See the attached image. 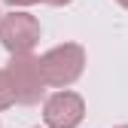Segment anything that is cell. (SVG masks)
I'll return each instance as SVG.
<instances>
[{"mask_svg":"<svg viewBox=\"0 0 128 128\" xmlns=\"http://www.w3.org/2000/svg\"><path fill=\"white\" fill-rule=\"evenodd\" d=\"M116 3H119V6H125V9H128V0H116Z\"/></svg>","mask_w":128,"mask_h":128,"instance_id":"cell-8","label":"cell"},{"mask_svg":"<svg viewBox=\"0 0 128 128\" xmlns=\"http://www.w3.org/2000/svg\"><path fill=\"white\" fill-rule=\"evenodd\" d=\"M40 64H43L46 86L67 88L86 70V49L79 43H61V46H55V49H49L46 55H40Z\"/></svg>","mask_w":128,"mask_h":128,"instance_id":"cell-1","label":"cell"},{"mask_svg":"<svg viewBox=\"0 0 128 128\" xmlns=\"http://www.w3.org/2000/svg\"><path fill=\"white\" fill-rule=\"evenodd\" d=\"M86 119V101L76 92L61 88L43 101V122L46 128H76Z\"/></svg>","mask_w":128,"mask_h":128,"instance_id":"cell-4","label":"cell"},{"mask_svg":"<svg viewBox=\"0 0 128 128\" xmlns=\"http://www.w3.org/2000/svg\"><path fill=\"white\" fill-rule=\"evenodd\" d=\"M12 104H18V94H15L12 76H9V70H0V110H9Z\"/></svg>","mask_w":128,"mask_h":128,"instance_id":"cell-5","label":"cell"},{"mask_svg":"<svg viewBox=\"0 0 128 128\" xmlns=\"http://www.w3.org/2000/svg\"><path fill=\"white\" fill-rule=\"evenodd\" d=\"M0 18H3V15H0Z\"/></svg>","mask_w":128,"mask_h":128,"instance_id":"cell-10","label":"cell"},{"mask_svg":"<svg viewBox=\"0 0 128 128\" xmlns=\"http://www.w3.org/2000/svg\"><path fill=\"white\" fill-rule=\"evenodd\" d=\"M43 3H49V6H67V3H73V0H43Z\"/></svg>","mask_w":128,"mask_h":128,"instance_id":"cell-7","label":"cell"},{"mask_svg":"<svg viewBox=\"0 0 128 128\" xmlns=\"http://www.w3.org/2000/svg\"><path fill=\"white\" fill-rule=\"evenodd\" d=\"M116 128H128V125H116Z\"/></svg>","mask_w":128,"mask_h":128,"instance_id":"cell-9","label":"cell"},{"mask_svg":"<svg viewBox=\"0 0 128 128\" xmlns=\"http://www.w3.org/2000/svg\"><path fill=\"white\" fill-rule=\"evenodd\" d=\"M9 6H34V3H43V0H3Z\"/></svg>","mask_w":128,"mask_h":128,"instance_id":"cell-6","label":"cell"},{"mask_svg":"<svg viewBox=\"0 0 128 128\" xmlns=\"http://www.w3.org/2000/svg\"><path fill=\"white\" fill-rule=\"evenodd\" d=\"M6 70H9V76H12V86H15V94H18V104H24V107L40 104V98L46 94V76H43L40 58H34L30 52L12 55V61H9Z\"/></svg>","mask_w":128,"mask_h":128,"instance_id":"cell-2","label":"cell"},{"mask_svg":"<svg viewBox=\"0 0 128 128\" xmlns=\"http://www.w3.org/2000/svg\"><path fill=\"white\" fill-rule=\"evenodd\" d=\"M0 43L9 55H22L30 52L40 43V22L30 12H9L0 18Z\"/></svg>","mask_w":128,"mask_h":128,"instance_id":"cell-3","label":"cell"}]
</instances>
